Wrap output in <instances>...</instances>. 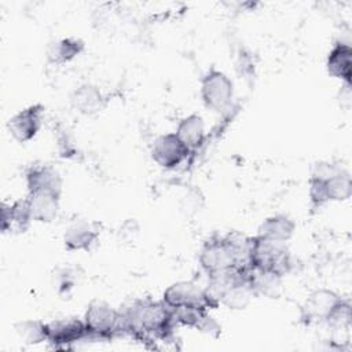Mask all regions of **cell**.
Segmentation results:
<instances>
[{
	"instance_id": "1",
	"label": "cell",
	"mask_w": 352,
	"mask_h": 352,
	"mask_svg": "<svg viewBox=\"0 0 352 352\" xmlns=\"http://www.w3.org/2000/svg\"><path fill=\"white\" fill-rule=\"evenodd\" d=\"M122 333L138 341H166L175 323L172 309L164 301L136 300L121 312Z\"/></svg>"
},
{
	"instance_id": "2",
	"label": "cell",
	"mask_w": 352,
	"mask_h": 352,
	"mask_svg": "<svg viewBox=\"0 0 352 352\" xmlns=\"http://www.w3.org/2000/svg\"><path fill=\"white\" fill-rule=\"evenodd\" d=\"M250 239L239 232L210 236L199 252L202 270L213 276L249 265Z\"/></svg>"
},
{
	"instance_id": "3",
	"label": "cell",
	"mask_w": 352,
	"mask_h": 352,
	"mask_svg": "<svg viewBox=\"0 0 352 352\" xmlns=\"http://www.w3.org/2000/svg\"><path fill=\"white\" fill-rule=\"evenodd\" d=\"M249 265L283 278L292 271L293 260L286 243L271 242L254 235L250 239Z\"/></svg>"
},
{
	"instance_id": "4",
	"label": "cell",
	"mask_w": 352,
	"mask_h": 352,
	"mask_svg": "<svg viewBox=\"0 0 352 352\" xmlns=\"http://www.w3.org/2000/svg\"><path fill=\"white\" fill-rule=\"evenodd\" d=\"M82 320L87 329L85 341H110L122 334L121 311L114 309L104 301L94 300L87 307Z\"/></svg>"
},
{
	"instance_id": "5",
	"label": "cell",
	"mask_w": 352,
	"mask_h": 352,
	"mask_svg": "<svg viewBox=\"0 0 352 352\" xmlns=\"http://www.w3.org/2000/svg\"><path fill=\"white\" fill-rule=\"evenodd\" d=\"M234 84L231 78L217 70L210 67L201 80V98L204 104L217 113L226 111L232 102Z\"/></svg>"
},
{
	"instance_id": "6",
	"label": "cell",
	"mask_w": 352,
	"mask_h": 352,
	"mask_svg": "<svg viewBox=\"0 0 352 352\" xmlns=\"http://www.w3.org/2000/svg\"><path fill=\"white\" fill-rule=\"evenodd\" d=\"M150 154L153 161L158 166L164 169H175L184 160H187L191 151L177 138L175 132H170V133L161 135L154 140Z\"/></svg>"
},
{
	"instance_id": "7",
	"label": "cell",
	"mask_w": 352,
	"mask_h": 352,
	"mask_svg": "<svg viewBox=\"0 0 352 352\" xmlns=\"http://www.w3.org/2000/svg\"><path fill=\"white\" fill-rule=\"evenodd\" d=\"M47 326V342L54 348H69L70 345L87 340L85 323L77 318L55 319L45 323Z\"/></svg>"
},
{
	"instance_id": "8",
	"label": "cell",
	"mask_w": 352,
	"mask_h": 352,
	"mask_svg": "<svg viewBox=\"0 0 352 352\" xmlns=\"http://www.w3.org/2000/svg\"><path fill=\"white\" fill-rule=\"evenodd\" d=\"M162 301L170 309H180V308L209 309L204 289L187 280L176 282L168 286L162 294Z\"/></svg>"
},
{
	"instance_id": "9",
	"label": "cell",
	"mask_w": 352,
	"mask_h": 352,
	"mask_svg": "<svg viewBox=\"0 0 352 352\" xmlns=\"http://www.w3.org/2000/svg\"><path fill=\"white\" fill-rule=\"evenodd\" d=\"M43 113L44 106L36 103L14 114L7 124L11 136L19 143H26L32 140L41 128Z\"/></svg>"
},
{
	"instance_id": "10",
	"label": "cell",
	"mask_w": 352,
	"mask_h": 352,
	"mask_svg": "<svg viewBox=\"0 0 352 352\" xmlns=\"http://www.w3.org/2000/svg\"><path fill=\"white\" fill-rule=\"evenodd\" d=\"M102 226L98 221L76 220L63 234V245L69 252H88L98 242Z\"/></svg>"
},
{
	"instance_id": "11",
	"label": "cell",
	"mask_w": 352,
	"mask_h": 352,
	"mask_svg": "<svg viewBox=\"0 0 352 352\" xmlns=\"http://www.w3.org/2000/svg\"><path fill=\"white\" fill-rule=\"evenodd\" d=\"M62 177L59 172L51 165H32L26 170L28 192H52L62 194Z\"/></svg>"
},
{
	"instance_id": "12",
	"label": "cell",
	"mask_w": 352,
	"mask_h": 352,
	"mask_svg": "<svg viewBox=\"0 0 352 352\" xmlns=\"http://www.w3.org/2000/svg\"><path fill=\"white\" fill-rule=\"evenodd\" d=\"M33 221L26 198L12 204H1V231L21 234L25 232Z\"/></svg>"
},
{
	"instance_id": "13",
	"label": "cell",
	"mask_w": 352,
	"mask_h": 352,
	"mask_svg": "<svg viewBox=\"0 0 352 352\" xmlns=\"http://www.w3.org/2000/svg\"><path fill=\"white\" fill-rule=\"evenodd\" d=\"M337 293L327 290V289H319L312 292L304 307H302V318L311 323V322H324L327 315L331 312L334 305L341 300Z\"/></svg>"
},
{
	"instance_id": "14",
	"label": "cell",
	"mask_w": 352,
	"mask_h": 352,
	"mask_svg": "<svg viewBox=\"0 0 352 352\" xmlns=\"http://www.w3.org/2000/svg\"><path fill=\"white\" fill-rule=\"evenodd\" d=\"M327 73L344 81V84H352V47L348 43L337 41L330 50L326 59Z\"/></svg>"
},
{
	"instance_id": "15",
	"label": "cell",
	"mask_w": 352,
	"mask_h": 352,
	"mask_svg": "<svg viewBox=\"0 0 352 352\" xmlns=\"http://www.w3.org/2000/svg\"><path fill=\"white\" fill-rule=\"evenodd\" d=\"M28 204L33 221L37 223H51L55 220L59 212L60 195L52 192H28Z\"/></svg>"
},
{
	"instance_id": "16",
	"label": "cell",
	"mask_w": 352,
	"mask_h": 352,
	"mask_svg": "<svg viewBox=\"0 0 352 352\" xmlns=\"http://www.w3.org/2000/svg\"><path fill=\"white\" fill-rule=\"evenodd\" d=\"M70 103L76 111L84 116H92L106 106V98L96 85L82 84L73 91Z\"/></svg>"
},
{
	"instance_id": "17",
	"label": "cell",
	"mask_w": 352,
	"mask_h": 352,
	"mask_svg": "<svg viewBox=\"0 0 352 352\" xmlns=\"http://www.w3.org/2000/svg\"><path fill=\"white\" fill-rule=\"evenodd\" d=\"M296 223L286 214H274L267 217L257 228L256 236L278 242L286 243L294 234Z\"/></svg>"
},
{
	"instance_id": "18",
	"label": "cell",
	"mask_w": 352,
	"mask_h": 352,
	"mask_svg": "<svg viewBox=\"0 0 352 352\" xmlns=\"http://www.w3.org/2000/svg\"><path fill=\"white\" fill-rule=\"evenodd\" d=\"M175 133L191 153L195 151L205 140L204 118L199 114H190L184 117L179 122Z\"/></svg>"
},
{
	"instance_id": "19",
	"label": "cell",
	"mask_w": 352,
	"mask_h": 352,
	"mask_svg": "<svg viewBox=\"0 0 352 352\" xmlns=\"http://www.w3.org/2000/svg\"><path fill=\"white\" fill-rule=\"evenodd\" d=\"M84 41L74 37H66L50 44L47 50L48 62L52 65H65L73 60L84 51Z\"/></svg>"
},
{
	"instance_id": "20",
	"label": "cell",
	"mask_w": 352,
	"mask_h": 352,
	"mask_svg": "<svg viewBox=\"0 0 352 352\" xmlns=\"http://www.w3.org/2000/svg\"><path fill=\"white\" fill-rule=\"evenodd\" d=\"M326 191L330 201H346L351 198L352 194V179L351 173L341 168L338 172H336L330 179L326 180Z\"/></svg>"
},
{
	"instance_id": "21",
	"label": "cell",
	"mask_w": 352,
	"mask_h": 352,
	"mask_svg": "<svg viewBox=\"0 0 352 352\" xmlns=\"http://www.w3.org/2000/svg\"><path fill=\"white\" fill-rule=\"evenodd\" d=\"M15 331L19 338L29 345H36L47 341V326L41 320L18 322L15 324Z\"/></svg>"
},
{
	"instance_id": "22",
	"label": "cell",
	"mask_w": 352,
	"mask_h": 352,
	"mask_svg": "<svg viewBox=\"0 0 352 352\" xmlns=\"http://www.w3.org/2000/svg\"><path fill=\"white\" fill-rule=\"evenodd\" d=\"M351 318H352V314H351V304L348 300H344L341 298L336 305L334 308L331 309V312L327 315L326 318V323L336 329V330H345V329H349V324H351Z\"/></svg>"
},
{
	"instance_id": "23",
	"label": "cell",
	"mask_w": 352,
	"mask_h": 352,
	"mask_svg": "<svg viewBox=\"0 0 352 352\" xmlns=\"http://www.w3.org/2000/svg\"><path fill=\"white\" fill-rule=\"evenodd\" d=\"M309 199L314 209H318L329 202L326 191V180L309 177Z\"/></svg>"
},
{
	"instance_id": "24",
	"label": "cell",
	"mask_w": 352,
	"mask_h": 352,
	"mask_svg": "<svg viewBox=\"0 0 352 352\" xmlns=\"http://www.w3.org/2000/svg\"><path fill=\"white\" fill-rule=\"evenodd\" d=\"M76 272L72 268H63L58 272V280H56V286H58V292L59 293H67L70 292L74 285H76Z\"/></svg>"
},
{
	"instance_id": "25",
	"label": "cell",
	"mask_w": 352,
	"mask_h": 352,
	"mask_svg": "<svg viewBox=\"0 0 352 352\" xmlns=\"http://www.w3.org/2000/svg\"><path fill=\"white\" fill-rule=\"evenodd\" d=\"M341 169L340 165H336L333 162H318L315 166H314V170H312V175L311 177H315V179H320V180H327L330 179L336 172H338Z\"/></svg>"
}]
</instances>
